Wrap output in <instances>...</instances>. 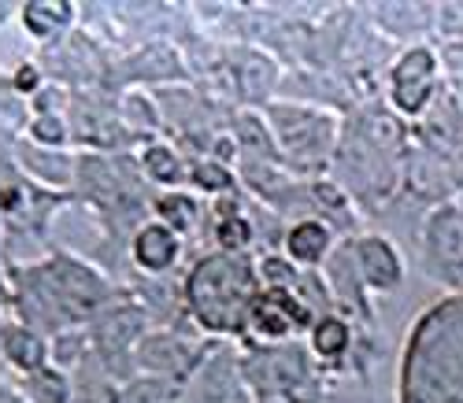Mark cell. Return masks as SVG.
Wrapping results in <instances>:
<instances>
[{
	"label": "cell",
	"instance_id": "1",
	"mask_svg": "<svg viewBox=\"0 0 463 403\" xmlns=\"http://www.w3.org/2000/svg\"><path fill=\"white\" fill-rule=\"evenodd\" d=\"M419 248H422V267L438 281V286L463 293V204L459 200H445V204L430 208L419 230Z\"/></svg>",
	"mask_w": 463,
	"mask_h": 403
},
{
	"label": "cell",
	"instance_id": "2",
	"mask_svg": "<svg viewBox=\"0 0 463 403\" xmlns=\"http://www.w3.org/2000/svg\"><path fill=\"white\" fill-rule=\"evenodd\" d=\"M441 93V56L430 45H411L390 70V104L401 118H422Z\"/></svg>",
	"mask_w": 463,
	"mask_h": 403
},
{
	"label": "cell",
	"instance_id": "3",
	"mask_svg": "<svg viewBox=\"0 0 463 403\" xmlns=\"http://www.w3.org/2000/svg\"><path fill=\"white\" fill-rule=\"evenodd\" d=\"M356 270L360 281L374 293H397L404 286V259L393 240L382 233H367L356 240Z\"/></svg>",
	"mask_w": 463,
	"mask_h": 403
},
{
	"label": "cell",
	"instance_id": "4",
	"mask_svg": "<svg viewBox=\"0 0 463 403\" xmlns=\"http://www.w3.org/2000/svg\"><path fill=\"white\" fill-rule=\"evenodd\" d=\"M249 318L260 337L279 341V337H289L297 326H304V307L293 296H286L282 289H267L263 296H256L249 304Z\"/></svg>",
	"mask_w": 463,
	"mask_h": 403
},
{
	"label": "cell",
	"instance_id": "5",
	"mask_svg": "<svg viewBox=\"0 0 463 403\" xmlns=\"http://www.w3.org/2000/svg\"><path fill=\"white\" fill-rule=\"evenodd\" d=\"M178 252H182L178 233H175L171 226H164V222H148V226H141L137 237H134V259H137V267L148 270V274H164L167 267H175Z\"/></svg>",
	"mask_w": 463,
	"mask_h": 403
},
{
	"label": "cell",
	"instance_id": "6",
	"mask_svg": "<svg viewBox=\"0 0 463 403\" xmlns=\"http://www.w3.org/2000/svg\"><path fill=\"white\" fill-rule=\"evenodd\" d=\"M330 226L319 222V219H300L289 226L286 233V256L297 259V263H307V267H316L326 259L330 252Z\"/></svg>",
	"mask_w": 463,
	"mask_h": 403
},
{
	"label": "cell",
	"instance_id": "7",
	"mask_svg": "<svg viewBox=\"0 0 463 403\" xmlns=\"http://www.w3.org/2000/svg\"><path fill=\"white\" fill-rule=\"evenodd\" d=\"M312 351L323 355V359H337L349 351V326H345L341 318L326 314L312 326Z\"/></svg>",
	"mask_w": 463,
	"mask_h": 403
},
{
	"label": "cell",
	"instance_id": "8",
	"mask_svg": "<svg viewBox=\"0 0 463 403\" xmlns=\"http://www.w3.org/2000/svg\"><path fill=\"white\" fill-rule=\"evenodd\" d=\"M160 222L171 226L175 233H185L193 222H197V204L182 192H171V196L160 200Z\"/></svg>",
	"mask_w": 463,
	"mask_h": 403
},
{
	"label": "cell",
	"instance_id": "9",
	"mask_svg": "<svg viewBox=\"0 0 463 403\" xmlns=\"http://www.w3.org/2000/svg\"><path fill=\"white\" fill-rule=\"evenodd\" d=\"M67 19H71V8H67V5H30V8H26V23H30V30H37V33H49V30L63 26Z\"/></svg>",
	"mask_w": 463,
	"mask_h": 403
},
{
	"label": "cell",
	"instance_id": "10",
	"mask_svg": "<svg viewBox=\"0 0 463 403\" xmlns=\"http://www.w3.org/2000/svg\"><path fill=\"white\" fill-rule=\"evenodd\" d=\"M145 167L156 182H175L178 178V155L167 148H148L145 152Z\"/></svg>",
	"mask_w": 463,
	"mask_h": 403
},
{
	"label": "cell",
	"instance_id": "11",
	"mask_svg": "<svg viewBox=\"0 0 463 403\" xmlns=\"http://www.w3.org/2000/svg\"><path fill=\"white\" fill-rule=\"evenodd\" d=\"M215 237H219V245H222L226 252H238V248H245V245H249L252 230H249V222H245V219H222V222H219V230H215Z\"/></svg>",
	"mask_w": 463,
	"mask_h": 403
},
{
	"label": "cell",
	"instance_id": "12",
	"mask_svg": "<svg viewBox=\"0 0 463 403\" xmlns=\"http://www.w3.org/2000/svg\"><path fill=\"white\" fill-rule=\"evenodd\" d=\"M445 171H449L452 192H463V137L445 152Z\"/></svg>",
	"mask_w": 463,
	"mask_h": 403
},
{
	"label": "cell",
	"instance_id": "13",
	"mask_svg": "<svg viewBox=\"0 0 463 403\" xmlns=\"http://www.w3.org/2000/svg\"><path fill=\"white\" fill-rule=\"evenodd\" d=\"M193 178H197L204 189H212V192H215V189H226V182H230V178H226V171H222V167H215V164H201L197 171H193Z\"/></svg>",
	"mask_w": 463,
	"mask_h": 403
},
{
	"label": "cell",
	"instance_id": "14",
	"mask_svg": "<svg viewBox=\"0 0 463 403\" xmlns=\"http://www.w3.org/2000/svg\"><path fill=\"white\" fill-rule=\"evenodd\" d=\"M37 137L49 141V145H60L63 141V127L56 123V118H42V123H37Z\"/></svg>",
	"mask_w": 463,
	"mask_h": 403
},
{
	"label": "cell",
	"instance_id": "15",
	"mask_svg": "<svg viewBox=\"0 0 463 403\" xmlns=\"http://www.w3.org/2000/svg\"><path fill=\"white\" fill-rule=\"evenodd\" d=\"M15 82H19L23 89H33V86H37V70H33V67H23V70H19V78H15Z\"/></svg>",
	"mask_w": 463,
	"mask_h": 403
}]
</instances>
